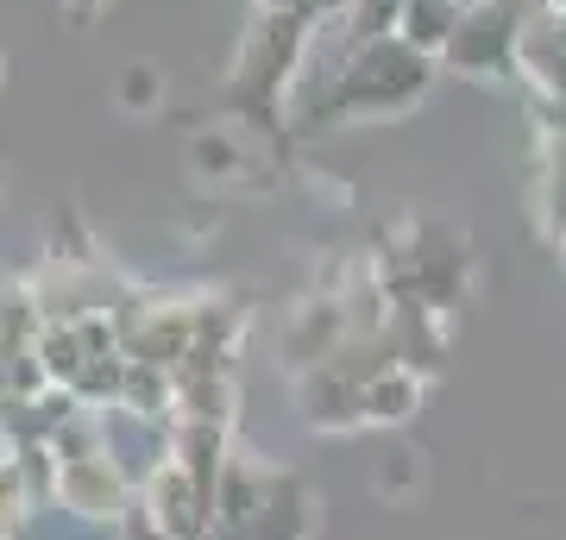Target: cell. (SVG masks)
<instances>
[{"mask_svg":"<svg viewBox=\"0 0 566 540\" xmlns=\"http://www.w3.org/2000/svg\"><path fill=\"white\" fill-rule=\"evenodd\" d=\"M422 88H428V51H416L409 39H371L346 63L334 107H346V114H403Z\"/></svg>","mask_w":566,"mask_h":540,"instance_id":"obj_1","label":"cell"},{"mask_svg":"<svg viewBox=\"0 0 566 540\" xmlns=\"http://www.w3.org/2000/svg\"><path fill=\"white\" fill-rule=\"evenodd\" d=\"M460 76H510L516 70V57H523V32H516V7H504V0H472L460 13V25H453V39H447L441 51Z\"/></svg>","mask_w":566,"mask_h":540,"instance_id":"obj_2","label":"cell"},{"mask_svg":"<svg viewBox=\"0 0 566 540\" xmlns=\"http://www.w3.org/2000/svg\"><path fill=\"white\" fill-rule=\"evenodd\" d=\"M57 502L70 509L76 521H107V528H120L133 516V478H126L114 453H88V459H57Z\"/></svg>","mask_w":566,"mask_h":540,"instance_id":"obj_3","label":"cell"},{"mask_svg":"<svg viewBox=\"0 0 566 540\" xmlns=\"http://www.w3.org/2000/svg\"><path fill=\"white\" fill-rule=\"evenodd\" d=\"M139 502L151 509V521H158L164 540H208L214 534V502L196 490V478H189L177 459L151 472V484L139 490Z\"/></svg>","mask_w":566,"mask_h":540,"instance_id":"obj_4","label":"cell"},{"mask_svg":"<svg viewBox=\"0 0 566 540\" xmlns=\"http://www.w3.org/2000/svg\"><path fill=\"white\" fill-rule=\"evenodd\" d=\"M353 333H359L353 308H346L340 296H315V301H303V308L290 315V327H283V359L315 371V364H327Z\"/></svg>","mask_w":566,"mask_h":540,"instance_id":"obj_5","label":"cell"},{"mask_svg":"<svg viewBox=\"0 0 566 540\" xmlns=\"http://www.w3.org/2000/svg\"><path fill=\"white\" fill-rule=\"evenodd\" d=\"M303 421L315 434H353V427H365V390L340 378L334 364H315L303 378Z\"/></svg>","mask_w":566,"mask_h":540,"instance_id":"obj_6","label":"cell"},{"mask_svg":"<svg viewBox=\"0 0 566 540\" xmlns=\"http://www.w3.org/2000/svg\"><path fill=\"white\" fill-rule=\"evenodd\" d=\"M233 427H214V421H177L170 427V459L196 478V490H202L208 502H214V490H221V472L233 465Z\"/></svg>","mask_w":566,"mask_h":540,"instance_id":"obj_7","label":"cell"},{"mask_svg":"<svg viewBox=\"0 0 566 540\" xmlns=\"http://www.w3.org/2000/svg\"><path fill=\"white\" fill-rule=\"evenodd\" d=\"M233 409H240L233 371H177V421H214V427H233Z\"/></svg>","mask_w":566,"mask_h":540,"instance_id":"obj_8","label":"cell"},{"mask_svg":"<svg viewBox=\"0 0 566 540\" xmlns=\"http://www.w3.org/2000/svg\"><path fill=\"white\" fill-rule=\"evenodd\" d=\"M416 409H422V371L390 364L385 378L365 383V427H403Z\"/></svg>","mask_w":566,"mask_h":540,"instance_id":"obj_9","label":"cell"},{"mask_svg":"<svg viewBox=\"0 0 566 540\" xmlns=\"http://www.w3.org/2000/svg\"><path fill=\"white\" fill-rule=\"evenodd\" d=\"M120 409L126 415L151 421V427H164V421H177V371H164V364H126V390H120Z\"/></svg>","mask_w":566,"mask_h":540,"instance_id":"obj_10","label":"cell"},{"mask_svg":"<svg viewBox=\"0 0 566 540\" xmlns=\"http://www.w3.org/2000/svg\"><path fill=\"white\" fill-rule=\"evenodd\" d=\"M245 540H308V490L303 484L277 478V490L259 509V521L245 528Z\"/></svg>","mask_w":566,"mask_h":540,"instance_id":"obj_11","label":"cell"},{"mask_svg":"<svg viewBox=\"0 0 566 540\" xmlns=\"http://www.w3.org/2000/svg\"><path fill=\"white\" fill-rule=\"evenodd\" d=\"M535 208H542V233L566 252V170H542V195H535Z\"/></svg>","mask_w":566,"mask_h":540,"instance_id":"obj_12","label":"cell"},{"mask_svg":"<svg viewBox=\"0 0 566 540\" xmlns=\"http://www.w3.org/2000/svg\"><path fill=\"white\" fill-rule=\"evenodd\" d=\"M535 126H542L547 139H566V95H542V107H535Z\"/></svg>","mask_w":566,"mask_h":540,"instance_id":"obj_13","label":"cell"},{"mask_svg":"<svg viewBox=\"0 0 566 540\" xmlns=\"http://www.w3.org/2000/svg\"><path fill=\"white\" fill-rule=\"evenodd\" d=\"M535 7H547V13H566V0H535Z\"/></svg>","mask_w":566,"mask_h":540,"instance_id":"obj_14","label":"cell"},{"mask_svg":"<svg viewBox=\"0 0 566 540\" xmlns=\"http://www.w3.org/2000/svg\"><path fill=\"white\" fill-rule=\"evenodd\" d=\"M70 7H76V13H95V0H70Z\"/></svg>","mask_w":566,"mask_h":540,"instance_id":"obj_15","label":"cell"}]
</instances>
